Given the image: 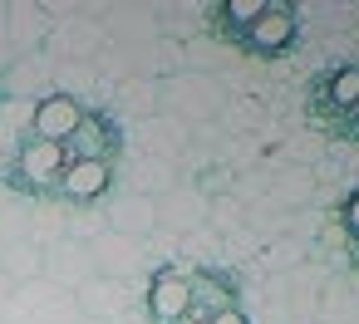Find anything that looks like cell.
<instances>
[{"instance_id":"cell-1","label":"cell","mask_w":359,"mask_h":324,"mask_svg":"<svg viewBox=\"0 0 359 324\" xmlns=\"http://www.w3.org/2000/svg\"><path fill=\"white\" fill-rule=\"evenodd\" d=\"M84 104L74 99V94H50V99H40L35 108H30V138H40V143H69L74 138V128L84 123Z\"/></svg>"},{"instance_id":"cell-2","label":"cell","mask_w":359,"mask_h":324,"mask_svg":"<svg viewBox=\"0 0 359 324\" xmlns=\"http://www.w3.org/2000/svg\"><path fill=\"white\" fill-rule=\"evenodd\" d=\"M192 309V275H182V270H158L153 275V285H148V314L158 319V324H172V319H182Z\"/></svg>"},{"instance_id":"cell-3","label":"cell","mask_w":359,"mask_h":324,"mask_svg":"<svg viewBox=\"0 0 359 324\" xmlns=\"http://www.w3.org/2000/svg\"><path fill=\"white\" fill-rule=\"evenodd\" d=\"M290 40H295V10L285 6V0H266V15L246 30V45L256 55H280Z\"/></svg>"},{"instance_id":"cell-4","label":"cell","mask_w":359,"mask_h":324,"mask_svg":"<svg viewBox=\"0 0 359 324\" xmlns=\"http://www.w3.org/2000/svg\"><path fill=\"white\" fill-rule=\"evenodd\" d=\"M65 162H69V153H65L60 143H40V138H25L20 153H15V167H20V177H25L30 187H50V182H60Z\"/></svg>"},{"instance_id":"cell-5","label":"cell","mask_w":359,"mask_h":324,"mask_svg":"<svg viewBox=\"0 0 359 324\" xmlns=\"http://www.w3.org/2000/svg\"><path fill=\"white\" fill-rule=\"evenodd\" d=\"M109 182H114V167L109 162H89V157H69L65 172H60V192L69 202H94V197L109 192Z\"/></svg>"},{"instance_id":"cell-6","label":"cell","mask_w":359,"mask_h":324,"mask_svg":"<svg viewBox=\"0 0 359 324\" xmlns=\"http://www.w3.org/2000/svg\"><path fill=\"white\" fill-rule=\"evenodd\" d=\"M114 143H118V133H114V123L104 118V113H84V123L74 128V138H69V157H89V162H109L104 153H114Z\"/></svg>"},{"instance_id":"cell-7","label":"cell","mask_w":359,"mask_h":324,"mask_svg":"<svg viewBox=\"0 0 359 324\" xmlns=\"http://www.w3.org/2000/svg\"><path fill=\"white\" fill-rule=\"evenodd\" d=\"M222 309H236V290L222 280V275H192V319H212V314H222Z\"/></svg>"},{"instance_id":"cell-8","label":"cell","mask_w":359,"mask_h":324,"mask_svg":"<svg viewBox=\"0 0 359 324\" xmlns=\"http://www.w3.org/2000/svg\"><path fill=\"white\" fill-rule=\"evenodd\" d=\"M325 99H330V108H354L359 104V64H344V69H334L330 79H325Z\"/></svg>"},{"instance_id":"cell-9","label":"cell","mask_w":359,"mask_h":324,"mask_svg":"<svg viewBox=\"0 0 359 324\" xmlns=\"http://www.w3.org/2000/svg\"><path fill=\"white\" fill-rule=\"evenodd\" d=\"M217 15H222L226 25H236V35H246V30L266 15V0H226V6H222Z\"/></svg>"},{"instance_id":"cell-10","label":"cell","mask_w":359,"mask_h":324,"mask_svg":"<svg viewBox=\"0 0 359 324\" xmlns=\"http://www.w3.org/2000/svg\"><path fill=\"white\" fill-rule=\"evenodd\" d=\"M344 226H349V236H354V246H359V192L344 202Z\"/></svg>"},{"instance_id":"cell-11","label":"cell","mask_w":359,"mask_h":324,"mask_svg":"<svg viewBox=\"0 0 359 324\" xmlns=\"http://www.w3.org/2000/svg\"><path fill=\"white\" fill-rule=\"evenodd\" d=\"M207 324H251V319H246L241 309H222V314H212Z\"/></svg>"},{"instance_id":"cell-12","label":"cell","mask_w":359,"mask_h":324,"mask_svg":"<svg viewBox=\"0 0 359 324\" xmlns=\"http://www.w3.org/2000/svg\"><path fill=\"white\" fill-rule=\"evenodd\" d=\"M172 324H202V319H192V314H182V319H172Z\"/></svg>"},{"instance_id":"cell-13","label":"cell","mask_w":359,"mask_h":324,"mask_svg":"<svg viewBox=\"0 0 359 324\" xmlns=\"http://www.w3.org/2000/svg\"><path fill=\"white\" fill-rule=\"evenodd\" d=\"M349 113H354V118H359V104H354V108H349Z\"/></svg>"}]
</instances>
